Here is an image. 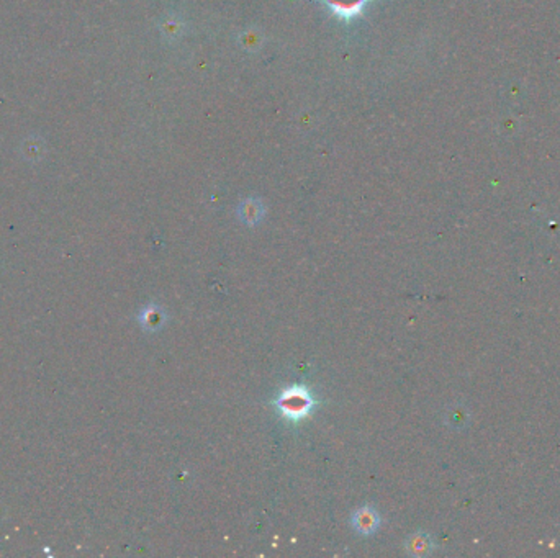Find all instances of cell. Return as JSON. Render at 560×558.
Here are the masks:
<instances>
[{
	"label": "cell",
	"mask_w": 560,
	"mask_h": 558,
	"mask_svg": "<svg viewBox=\"0 0 560 558\" xmlns=\"http://www.w3.org/2000/svg\"><path fill=\"white\" fill-rule=\"evenodd\" d=\"M405 549L408 555L414 557H426L434 549V542L431 539V535L426 532H414L408 535L405 542Z\"/></svg>",
	"instance_id": "8992f818"
},
{
	"label": "cell",
	"mask_w": 560,
	"mask_h": 558,
	"mask_svg": "<svg viewBox=\"0 0 560 558\" xmlns=\"http://www.w3.org/2000/svg\"><path fill=\"white\" fill-rule=\"evenodd\" d=\"M264 211H266V208H264V203L261 202V200L249 197L239 203L238 216L244 225L256 226L262 221Z\"/></svg>",
	"instance_id": "277c9868"
},
{
	"label": "cell",
	"mask_w": 560,
	"mask_h": 558,
	"mask_svg": "<svg viewBox=\"0 0 560 558\" xmlns=\"http://www.w3.org/2000/svg\"><path fill=\"white\" fill-rule=\"evenodd\" d=\"M323 4L336 18L351 21L364 14L369 0H323Z\"/></svg>",
	"instance_id": "3957f363"
},
{
	"label": "cell",
	"mask_w": 560,
	"mask_h": 558,
	"mask_svg": "<svg viewBox=\"0 0 560 558\" xmlns=\"http://www.w3.org/2000/svg\"><path fill=\"white\" fill-rule=\"evenodd\" d=\"M138 321L141 324V328L144 331L154 333L164 326L166 323V313L161 306L154 305V303H149L148 306H144L141 311L138 314Z\"/></svg>",
	"instance_id": "5b68a950"
},
{
	"label": "cell",
	"mask_w": 560,
	"mask_h": 558,
	"mask_svg": "<svg viewBox=\"0 0 560 558\" xmlns=\"http://www.w3.org/2000/svg\"><path fill=\"white\" fill-rule=\"evenodd\" d=\"M380 514L377 513V509L370 505L360 506L355 509L351 516V525L355 532L360 535H372L380 527Z\"/></svg>",
	"instance_id": "7a4b0ae2"
},
{
	"label": "cell",
	"mask_w": 560,
	"mask_h": 558,
	"mask_svg": "<svg viewBox=\"0 0 560 558\" xmlns=\"http://www.w3.org/2000/svg\"><path fill=\"white\" fill-rule=\"evenodd\" d=\"M272 403L285 421L298 422L315 409L316 398L310 388L294 385V387L280 390Z\"/></svg>",
	"instance_id": "6da1fadb"
}]
</instances>
